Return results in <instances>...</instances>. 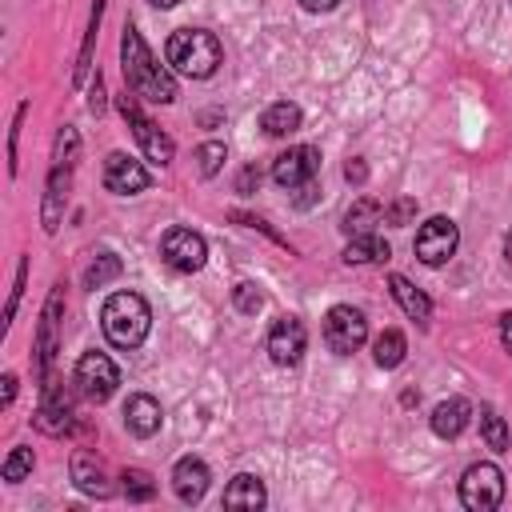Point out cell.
Instances as JSON below:
<instances>
[{"label":"cell","mask_w":512,"mask_h":512,"mask_svg":"<svg viewBox=\"0 0 512 512\" xmlns=\"http://www.w3.org/2000/svg\"><path fill=\"white\" fill-rule=\"evenodd\" d=\"M120 60H124V88H132L136 96L152 100V104H172L176 100V80L172 72H164L156 64V56L148 52L144 36L136 32V24H124L120 36Z\"/></svg>","instance_id":"obj_1"},{"label":"cell","mask_w":512,"mask_h":512,"mask_svg":"<svg viewBox=\"0 0 512 512\" xmlns=\"http://www.w3.org/2000/svg\"><path fill=\"white\" fill-rule=\"evenodd\" d=\"M100 328L116 348H140L152 328V308L140 292H112L100 308Z\"/></svg>","instance_id":"obj_2"},{"label":"cell","mask_w":512,"mask_h":512,"mask_svg":"<svg viewBox=\"0 0 512 512\" xmlns=\"http://www.w3.org/2000/svg\"><path fill=\"white\" fill-rule=\"evenodd\" d=\"M168 64L180 72V76H192V80H208L216 68H220V40L204 28H176L168 36V48H164Z\"/></svg>","instance_id":"obj_3"},{"label":"cell","mask_w":512,"mask_h":512,"mask_svg":"<svg viewBox=\"0 0 512 512\" xmlns=\"http://www.w3.org/2000/svg\"><path fill=\"white\" fill-rule=\"evenodd\" d=\"M500 500H504V472L488 460L468 464L460 476V504L468 512H492L500 508Z\"/></svg>","instance_id":"obj_4"},{"label":"cell","mask_w":512,"mask_h":512,"mask_svg":"<svg viewBox=\"0 0 512 512\" xmlns=\"http://www.w3.org/2000/svg\"><path fill=\"white\" fill-rule=\"evenodd\" d=\"M364 340H368V320H364L360 308H352V304L328 308V316H324V344L336 356H352Z\"/></svg>","instance_id":"obj_5"},{"label":"cell","mask_w":512,"mask_h":512,"mask_svg":"<svg viewBox=\"0 0 512 512\" xmlns=\"http://www.w3.org/2000/svg\"><path fill=\"white\" fill-rule=\"evenodd\" d=\"M456 244H460V228H456V220H448V216H432V220L420 224L412 252H416L428 268H440V264H448V260L456 256Z\"/></svg>","instance_id":"obj_6"},{"label":"cell","mask_w":512,"mask_h":512,"mask_svg":"<svg viewBox=\"0 0 512 512\" xmlns=\"http://www.w3.org/2000/svg\"><path fill=\"white\" fill-rule=\"evenodd\" d=\"M160 260H164L172 272H200L204 260H208V244H204L200 232L176 224V228H168V232L160 236Z\"/></svg>","instance_id":"obj_7"},{"label":"cell","mask_w":512,"mask_h":512,"mask_svg":"<svg viewBox=\"0 0 512 512\" xmlns=\"http://www.w3.org/2000/svg\"><path fill=\"white\" fill-rule=\"evenodd\" d=\"M116 384H120V368L112 364L108 352H84L76 360V388H80V396L104 404L116 392Z\"/></svg>","instance_id":"obj_8"},{"label":"cell","mask_w":512,"mask_h":512,"mask_svg":"<svg viewBox=\"0 0 512 512\" xmlns=\"http://www.w3.org/2000/svg\"><path fill=\"white\" fill-rule=\"evenodd\" d=\"M120 112H124V120L132 124V136L140 140V148H144V156L148 160H156V164H172V156H176V144L136 108V100L128 96V88H124V96H120Z\"/></svg>","instance_id":"obj_9"},{"label":"cell","mask_w":512,"mask_h":512,"mask_svg":"<svg viewBox=\"0 0 512 512\" xmlns=\"http://www.w3.org/2000/svg\"><path fill=\"white\" fill-rule=\"evenodd\" d=\"M316 168H320V152H316L312 144H296V148H288V152L276 156V164H272V180H276L280 188L292 192V188L312 184Z\"/></svg>","instance_id":"obj_10"},{"label":"cell","mask_w":512,"mask_h":512,"mask_svg":"<svg viewBox=\"0 0 512 512\" xmlns=\"http://www.w3.org/2000/svg\"><path fill=\"white\" fill-rule=\"evenodd\" d=\"M152 184V176H148V168L136 160V156H128V152H108V160H104V188L108 192H116V196H136V192H144Z\"/></svg>","instance_id":"obj_11"},{"label":"cell","mask_w":512,"mask_h":512,"mask_svg":"<svg viewBox=\"0 0 512 512\" xmlns=\"http://www.w3.org/2000/svg\"><path fill=\"white\" fill-rule=\"evenodd\" d=\"M304 348H308V332H304V324L296 316L272 320V328H268V356H272V364L292 368L304 356Z\"/></svg>","instance_id":"obj_12"},{"label":"cell","mask_w":512,"mask_h":512,"mask_svg":"<svg viewBox=\"0 0 512 512\" xmlns=\"http://www.w3.org/2000/svg\"><path fill=\"white\" fill-rule=\"evenodd\" d=\"M160 424H164V412H160V400H156V396L136 392V396H128V400H124V428H128L136 440L156 436V432H160Z\"/></svg>","instance_id":"obj_13"},{"label":"cell","mask_w":512,"mask_h":512,"mask_svg":"<svg viewBox=\"0 0 512 512\" xmlns=\"http://www.w3.org/2000/svg\"><path fill=\"white\" fill-rule=\"evenodd\" d=\"M32 420H36L40 432H48V436H64V432L72 428V400H68V392L44 384V400H40V408H36Z\"/></svg>","instance_id":"obj_14"},{"label":"cell","mask_w":512,"mask_h":512,"mask_svg":"<svg viewBox=\"0 0 512 512\" xmlns=\"http://www.w3.org/2000/svg\"><path fill=\"white\" fill-rule=\"evenodd\" d=\"M208 480H212V472H208V464H204L200 456H180L176 468H172V488H176V496H180L184 504L204 500Z\"/></svg>","instance_id":"obj_15"},{"label":"cell","mask_w":512,"mask_h":512,"mask_svg":"<svg viewBox=\"0 0 512 512\" xmlns=\"http://www.w3.org/2000/svg\"><path fill=\"white\" fill-rule=\"evenodd\" d=\"M468 420H472V404L464 396H448V400H440L432 408V432L440 440H456L468 428Z\"/></svg>","instance_id":"obj_16"},{"label":"cell","mask_w":512,"mask_h":512,"mask_svg":"<svg viewBox=\"0 0 512 512\" xmlns=\"http://www.w3.org/2000/svg\"><path fill=\"white\" fill-rule=\"evenodd\" d=\"M68 180H72V164H52V176H48V192H44V232H56L60 228V216H64V200H68Z\"/></svg>","instance_id":"obj_17"},{"label":"cell","mask_w":512,"mask_h":512,"mask_svg":"<svg viewBox=\"0 0 512 512\" xmlns=\"http://www.w3.org/2000/svg\"><path fill=\"white\" fill-rule=\"evenodd\" d=\"M388 288H392V296H396V304L404 308L408 320H416V324H428V320H432V300H428L408 276L392 272V276H388Z\"/></svg>","instance_id":"obj_18"},{"label":"cell","mask_w":512,"mask_h":512,"mask_svg":"<svg viewBox=\"0 0 512 512\" xmlns=\"http://www.w3.org/2000/svg\"><path fill=\"white\" fill-rule=\"evenodd\" d=\"M72 480H76V488L88 492V496H108V492H112V484H108V476H104V464H100L96 452H88V448H80V452L72 456Z\"/></svg>","instance_id":"obj_19"},{"label":"cell","mask_w":512,"mask_h":512,"mask_svg":"<svg viewBox=\"0 0 512 512\" xmlns=\"http://www.w3.org/2000/svg\"><path fill=\"white\" fill-rule=\"evenodd\" d=\"M264 484H260V476H252V472H240V476H232V484L224 488V508H240V512H256V508H264Z\"/></svg>","instance_id":"obj_20"},{"label":"cell","mask_w":512,"mask_h":512,"mask_svg":"<svg viewBox=\"0 0 512 512\" xmlns=\"http://www.w3.org/2000/svg\"><path fill=\"white\" fill-rule=\"evenodd\" d=\"M60 304H64V292L56 288L44 304V316H40V336H36V360H40V372H48L52 364V352H56V320H60Z\"/></svg>","instance_id":"obj_21"},{"label":"cell","mask_w":512,"mask_h":512,"mask_svg":"<svg viewBox=\"0 0 512 512\" xmlns=\"http://www.w3.org/2000/svg\"><path fill=\"white\" fill-rule=\"evenodd\" d=\"M300 104H292V100H276V104H268L264 108V116H260V128L268 132V136H292L296 128H300Z\"/></svg>","instance_id":"obj_22"},{"label":"cell","mask_w":512,"mask_h":512,"mask_svg":"<svg viewBox=\"0 0 512 512\" xmlns=\"http://www.w3.org/2000/svg\"><path fill=\"white\" fill-rule=\"evenodd\" d=\"M392 256L388 240H380L376 232H364V236H352L348 248H344V264H384Z\"/></svg>","instance_id":"obj_23"},{"label":"cell","mask_w":512,"mask_h":512,"mask_svg":"<svg viewBox=\"0 0 512 512\" xmlns=\"http://www.w3.org/2000/svg\"><path fill=\"white\" fill-rule=\"evenodd\" d=\"M380 220H384V204L372 200V196H360V200L344 212V232H348V236H364V232H372Z\"/></svg>","instance_id":"obj_24"},{"label":"cell","mask_w":512,"mask_h":512,"mask_svg":"<svg viewBox=\"0 0 512 512\" xmlns=\"http://www.w3.org/2000/svg\"><path fill=\"white\" fill-rule=\"evenodd\" d=\"M404 352H408V340H404L400 328H384V332L376 336V344H372V360H376L380 368L404 364Z\"/></svg>","instance_id":"obj_25"},{"label":"cell","mask_w":512,"mask_h":512,"mask_svg":"<svg viewBox=\"0 0 512 512\" xmlns=\"http://www.w3.org/2000/svg\"><path fill=\"white\" fill-rule=\"evenodd\" d=\"M480 436L488 440V448H496V452H508V444H512V436H508V424H504V416L496 412V408H480Z\"/></svg>","instance_id":"obj_26"},{"label":"cell","mask_w":512,"mask_h":512,"mask_svg":"<svg viewBox=\"0 0 512 512\" xmlns=\"http://www.w3.org/2000/svg\"><path fill=\"white\" fill-rule=\"evenodd\" d=\"M224 160H228V148H224L220 140H204V144L196 148V168H200V176H216V172L224 168Z\"/></svg>","instance_id":"obj_27"},{"label":"cell","mask_w":512,"mask_h":512,"mask_svg":"<svg viewBox=\"0 0 512 512\" xmlns=\"http://www.w3.org/2000/svg\"><path fill=\"white\" fill-rule=\"evenodd\" d=\"M100 16H104V0H96V8H92V20H88V32H84L80 64H76V72H72V80H76V84L84 80V72H88V64H92V44H96V32H100Z\"/></svg>","instance_id":"obj_28"},{"label":"cell","mask_w":512,"mask_h":512,"mask_svg":"<svg viewBox=\"0 0 512 512\" xmlns=\"http://www.w3.org/2000/svg\"><path fill=\"white\" fill-rule=\"evenodd\" d=\"M120 276V260L112 256V252H104V256H96V264L84 272V288H104L108 280H116Z\"/></svg>","instance_id":"obj_29"},{"label":"cell","mask_w":512,"mask_h":512,"mask_svg":"<svg viewBox=\"0 0 512 512\" xmlns=\"http://www.w3.org/2000/svg\"><path fill=\"white\" fill-rule=\"evenodd\" d=\"M232 304H236V312L256 316V312H260V304H264V292H260L252 280H240V284L232 288Z\"/></svg>","instance_id":"obj_30"},{"label":"cell","mask_w":512,"mask_h":512,"mask_svg":"<svg viewBox=\"0 0 512 512\" xmlns=\"http://www.w3.org/2000/svg\"><path fill=\"white\" fill-rule=\"evenodd\" d=\"M0 472H4V480H8V484H20V480L32 472V448H24V444H20V448H12Z\"/></svg>","instance_id":"obj_31"},{"label":"cell","mask_w":512,"mask_h":512,"mask_svg":"<svg viewBox=\"0 0 512 512\" xmlns=\"http://www.w3.org/2000/svg\"><path fill=\"white\" fill-rule=\"evenodd\" d=\"M120 480H124V496H128V500H152V496H156L152 476H148V472H140V468H128Z\"/></svg>","instance_id":"obj_32"},{"label":"cell","mask_w":512,"mask_h":512,"mask_svg":"<svg viewBox=\"0 0 512 512\" xmlns=\"http://www.w3.org/2000/svg\"><path fill=\"white\" fill-rule=\"evenodd\" d=\"M412 216H416V200H408V196L384 208V224H392V228H400V224H408Z\"/></svg>","instance_id":"obj_33"},{"label":"cell","mask_w":512,"mask_h":512,"mask_svg":"<svg viewBox=\"0 0 512 512\" xmlns=\"http://www.w3.org/2000/svg\"><path fill=\"white\" fill-rule=\"evenodd\" d=\"M24 280H28V260H20V268H16V288H12V296H8V312H4V324H12V316H16V304H20Z\"/></svg>","instance_id":"obj_34"},{"label":"cell","mask_w":512,"mask_h":512,"mask_svg":"<svg viewBox=\"0 0 512 512\" xmlns=\"http://www.w3.org/2000/svg\"><path fill=\"white\" fill-rule=\"evenodd\" d=\"M256 188H260V172H256V168H244V172L236 176V192H240V196H252Z\"/></svg>","instance_id":"obj_35"},{"label":"cell","mask_w":512,"mask_h":512,"mask_svg":"<svg viewBox=\"0 0 512 512\" xmlns=\"http://www.w3.org/2000/svg\"><path fill=\"white\" fill-rule=\"evenodd\" d=\"M88 108L100 116L104 112V80H100V72H96V80H92V88H88Z\"/></svg>","instance_id":"obj_36"},{"label":"cell","mask_w":512,"mask_h":512,"mask_svg":"<svg viewBox=\"0 0 512 512\" xmlns=\"http://www.w3.org/2000/svg\"><path fill=\"white\" fill-rule=\"evenodd\" d=\"M344 180H348V184H364V180H368L364 160H348V164H344Z\"/></svg>","instance_id":"obj_37"},{"label":"cell","mask_w":512,"mask_h":512,"mask_svg":"<svg viewBox=\"0 0 512 512\" xmlns=\"http://www.w3.org/2000/svg\"><path fill=\"white\" fill-rule=\"evenodd\" d=\"M0 384H4V392H0V404L8 408V404H12V396H16V376H12V372H4V380H0Z\"/></svg>","instance_id":"obj_38"},{"label":"cell","mask_w":512,"mask_h":512,"mask_svg":"<svg viewBox=\"0 0 512 512\" xmlns=\"http://www.w3.org/2000/svg\"><path fill=\"white\" fill-rule=\"evenodd\" d=\"M500 340H504V348L512 352V312L500 316Z\"/></svg>","instance_id":"obj_39"},{"label":"cell","mask_w":512,"mask_h":512,"mask_svg":"<svg viewBox=\"0 0 512 512\" xmlns=\"http://www.w3.org/2000/svg\"><path fill=\"white\" fill-rule=\"evenodd\" d=\"M300 4H304L308 12H332V8L340 4V0H300Z\"/></svg>","instance_id":"obj_40"},{"label":"cell","mask_w":512,"mask_h":512,"mask_svg":"<svg viewBox=\"0 0 512 512\" xmlns=\"http://www.w3.org/2000/svg\"><path fill=\"white\" fill-rule=\"evenodd\" d=\"M504 256H508V264H512V232H508V240H504Z\"/></svg>","instance_id":"obj_41"},{"label":"cell","mask_w":512,"mask_h":512,"mask_svg":"<svg viewBox=\"0 0 512 512\" xmlns=\"http://www.w3.org/2000/svg\"><path fill=\"white\" fill-rule=\"evenodd\" d=\"M152 4H156V8H176L180 0H152Z\"/></svg>","instance_id":"obj_42"}]
</instances>
